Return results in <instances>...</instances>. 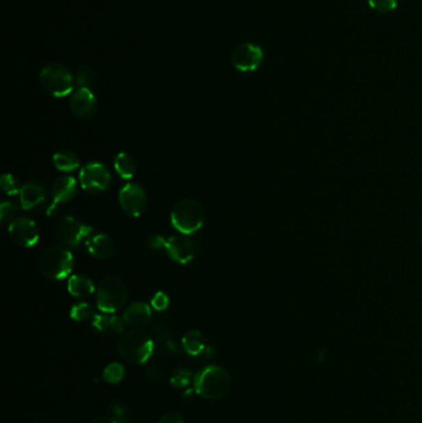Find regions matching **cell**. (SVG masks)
I'll return each instance as SVG.
<instances>
[{"instance_id":"d4e9b609","label":"cell","mask_w":422,"mask_h":423,"mask_svg":"<svg viewBox=\"0 0 422 423\" xmlns=\"http://www.w3.org/2000/svg\"><path fill=\"white\" fill-rule=\"evenodd\" d=\"M0 187H1L3 192L7 193L9 196H19L23 186L20 185L19 180L14 175L4 173L1 176V180H0Z\"/></svg>"},{"instance_id":"ba28073f","label":"cell","mask_w":422,"mask_h":423,"mask_svg":"<svg viewBox=\"0 0 422 423\" xmlns=\"http://www.w3.org/2000/svg\"><path fill=\"white\" fill-rule=\"evenodd\" d=\"M79 185L90 192H103L110 186V173L101 162H90L79 171Z\"/></svg>"},{"instance_id":"7c38bea8","label":"cell","mask_w":422,"mask_h":423,"mask_svg":"<svg viewBox=\"0 0 422 423\" xmlns=\"http://www.w3.org/2000/svg\"><path fill=\"white\" fill-rule=\"evenodd\" d=\"M70 108L78 119H90L97 110L96 96L90 88H78L71 94Z\"/></svg>"},{"instance_id":"4316f807","label":"cell","mask_w":422,"mask_h":423,"mask_svg":"<svg viewBox=\"0 0 422 423\" xmlns=\"http://www.w3.org/2000/svg\"><path fill=\"white\" fill-rule=\"evenodd\" d=\"M15 213H16V209H15L13 203L9 202V201H3L1 205H0V220H1V225H12L14 220H15L14 219Z\"/></svg>"},{"instance_id":"d6a6232c","label":"cell","mask_w":422,"mask_h":423,"mask_svg":"<svg viewBox=\"0 0 422 423\" xmlns=\"http://www.w3.org/2000/svg\"><path fill=\"white\" fill-rule=\"evenodd\" d=\"M159 423H184V420H182V417L179 416V413L170 412V413H166L165 416L161 417Z\"/></svg>"},{"instance_id":"7a4b0ae2","label":"cell","mask_w":422,"mask_h":423,"mask_svg":"<svg viewBox=\"0 0 422 423\" xmlns=\"http://www.w3.org/2000/svg\"><path fill=\"white\" fill-rule=\"evenodd\" d=\"M229 384V375L222 366H207L195 376V392L208 400L223 398Z\"/></svg>"},{"instance_id":"ac0fdd59","label":"cell","mask_w":422,"mask_h":423,"mask_svg":"<svg viewBox=\"0 0 422 423\" xmlns=\"http://www.w3.org/2000/svg\"><path fill=\"white\" fill-rule=\"evenodd\" d=\"M67 290L73 297L87 298L96 291V287L88 276L72 275L67 282Z\"/></svg>"},{"instance_id":"2e32d148","label":"cell","mask_w":422,"mask_h":423,"mask_svg":"<svg viewBox=\"0 0 422 423\" xmlns=\"http://www.w3.org/2000/svg\"><path fill=\"white\" fill-rule=\"evenodd\" d=\"M151 318V308L147 302L138 301L132 303L123 314L125 324L132 328L144 327Z\"/></svg>"},{"instance_id":"e575fe53","label":"cell","mask_w":422,"mask_h":423,"mask_svg":"<svg viewBox=\"0 0 422 423\" xmlns=\"http://www.w3.org/2000/svg\"><path fill=\"white\" fill-rule=\"evenodd\" d=\"M421 240H422V234H421Z\"/></svg>"},{"instance_id":"e0dca14e","label":"cell","mask_w":422,"mask_h":423,"mask_svg":"<svg viewBox=\"0 0 422 423\" xmlns=\"http://www.w3.org/2000/svg\"><path fill=\"white\" fill-rule=\"evenodd\" d=\"M92 326L101 333H122L125 322L113 313L96 314L92 321Z\"/></svg>"},{"instance_id":"836d02e7","label":"cell","mask_w":422,"mask_h":423,"mask_svg":"<svg viewBox=\"0 0 422 423\" xmlns=\"http://www.w3.org/2000/svg\"><path fill=\"white\" fill-rule=\"evenodd\" d=\"M90 423H115L114 420L112 417L108 416H99L93 418Z\"/></svg>"},{"instance_id":"5b68a950","label":"cell","mask_w":422,"mask_h":423,"mask_svg":"<svg viewBox=\"0 0 422 423\" xmlns=\"http://www.w3.org/2000/svg\"><path fill=\"white\" fill-rule=\"evenodd\" d=\"M128 298L127 286L122 279L108 276L99 282L96 290L97 307L103 313H115L122 309Z\"/></svg>"},{"instance_id":"ffe728a7","label":"cell","mask_w":422,"mask_h":423,"mask_svg":"<svg viewBox=\"0 0 422 423\" xmlns=\"http://www.w3.org/2000/svg\"><path fill=\"white\" fill-rule=\"evenodd\" d=\"M52 162L58 171H64V172H71L75 171L76 168L79 167L81 161L78 159L75 153L67 151V150H61L53 155Z\"/></svg>"},{"instance_id":"1f68e13d","label":"cell","mask_w":422,"mask_h":423,"mask_svg":"<svg viewBox=\"0 0 422 423\" xmlns=\"http://www.w3.org/2000/svg\"><path fill=\"white\" fill-rule=\"evenodd\" d=\"M149 246H150L151 249H153V251L162 249V248L166 246V239H164V238L160 237V235H155V237L150 239Z\"/></svg>"},{"instance_id":"d6986e66","label":"cell","mask_w":422,"mask_h":423,"mask_svg":"<svg viewBox=\"0 0 422 423\" xmlns=\"http://www.w3.org/2000/svg\"><path fill=\"white\" fill-rule=\"evenodd\" d=\"M86 245L90 255L97 259H107L113 254V243L106 234H97L88 239Z\"/></svg>"},{"instance_id":"7402d4cb","label":"cell","mask_w":422,"mask_h":423,"mask_svg":"<svg viewBox=\"0 0 422 423\" xmlns=\"http://www.w3.org/2000/svg\"><path fill=\"white\" fill-rule=\"evenodd\" d=\"M115 172L124 180H130L136 172V164L134 159L127 153H119L114 159Z\"/></svg>"},{"instance_id":"83f0119b","label":"cell","mask_w":422,"mask_h":423,"mask_svg":"<svg viewBox=\"0 0 422 423\" xmlns=\"http://www.w3.org/2000/svg\"><path fill=\"white\" fill-rule=\"evenodd\" d=\"M190 379H191V372L181 368L179 370H176V372H173L170 383H171L173 387L181 389V387H186L187 385L190 384Z\"/></svg>"},{"instance_id":"30bf717a","label":"cell","mask_w":422,"mask_h":423,"mask_svg":"<svg viewBox=\"0 0 422 423\" xmlns=\"http://www.w3.org/2000/svg\"><path fill=\"white\" fill-rule=\"evenodd\" d=\"M264 53L259 46L251 42H244L234 49L232 53V64L240 72H253L262 64Z\"/></svg>"},{"instance_id":"6da1fadb","label":"cell","mask_w":422,"mask_h":423,"mask_svg":"<svg viewBox=\"0 0 422 423\" xmlns=\"http://www.w3.org/2000/svg\"><path fill=\"white\" fill-rule=\"evenodd\" d=\"M38 266L42 275L49 280H64L70 276L75 257L69 249L60 245H53L42 251L38 259Z\"/></svg>"},{"instance_id":"277c9868","label":"cell","mask_w":422,"mask_h":423,"mask_svg":"<svg viewBox=\"0 0 422 423\" xmlns=\"http://www.w3.org/2000/svg\"><path fill=\"white\" fill-rule=\"evenodd\" d=\"M171 223L179 233L185 235L193 234L199 231L205 223V209L197 201H179L171 212Z\"/></svg>"},{"instance_id":"44dd1931","label":"cell","mask_w":422,"mask_h":423,"mask_svg":"<svg viewBox=\"0 0 422 423\" xmlns=\"http://www.w3.org/2000/svg\"><path fill=\"white\" fill-rule=\"evenodd\" d=\"M182 346L187 354L196 357L205 350V337L199 331H190L182 337Z\"/></svg>"},{"instance_id":"603a6c76","label":"cell","mask_w":422,"mask_h":423,"mask_svg":"<svg viewBox=\"0 0 422 423\" xmlns=\"http://www.w3.org/2000/svg\"><path fill=\"white\" fill-rule=\"evenodd\" d=\"M95 307L87 302H78L73 305L70 311V317L73 321L84 322L95 318Z\"/></svg>"},{"instance_id":"4dcf8cb0","label":"cell","mask_w":422,"mask_h":423,"mask_svg":"<svg viewBox=\"0 0 422 423\" xmlns=\"http://www.w3.org/2000/svg\"><path fill=\"white\" fill-rule=\"evenodd\" d=\"M110 411H112V415H113L112 418L114 420L115 423H132L129 420H127L125 411L121 405H114Z\"/></svg>"},{"instance_id":"8992f818","label":"cell","mask_w":422,"mask_h":423,"mask_svg":"<svg viewBox=\"0 0 422 423\" xmlns=\"http://www.w3.org/2000/svg\"><path fill=\"white\" fill-rule=\"evenodd\" d=\"M42 88L51 96L62 98L73 92L75 77L70 70L61 64H51L45 66L38 75Z\"/></svg>"},{"instance_id":"f546056e","label":"cell","mask_w":422,"mask_h":423,"mask_svg":"<svg viewBox=\"0 0 422 423\" xmlns=\"http://www.w3.org/2000/svg\"><path fill=\"white\" fill-rule=\"evenodd\" d=\"M150 303H151V307L153 309H156V311H165L169 307V305H170V298H169V296L165 292L158 291L153 296Z\"/></svg>"},{"instance_id":"484cf974","label":"cell","mask_w":422,"mask_h":423,"mask_svg":"<svg viewBox=\"0 0 422 423\" xmlns=\"http://www.w3.org/2000/svg\"><path fill=\"white\" fill-rule=\"evenodd\" d=\"M76 84L79 86V88H92L96 84V75L90 68H81L77 72Z\"/></svg>"},{"instance_id":"8fae6325","label":"cell","mask_w":422,"mask_h":423,"mask_svg":"<svg viewBox=\"0 0 422 423\" xmlns=\"http://www.w3.org/2000/svg\"><path fill=\"white\" fill-rule=\"evenodd\" d=\"M9 235L14 243L23 248H32L38 243L40 233L36 223L30 218L20 217L9 225Z\"/></svg>"},{"instance_id":"f1b7e54d","label":"cell","mask_w":422,"mask_h":423,"mask_svg":"<svg viewBox=\"0 0 422 423\" xmlns=\"http://www.w3.org/2000/svg\"><path fill=\"white\" fill-rule=\"evenodd\" d=\"M368 4L379 13H389L397 8V0H368Z\"/></svg>"},{"instance_id":"4fadbf2b","label":"cell","mask_w":422,"mask_h":423,"mask_svg":"<svg viewBox=\"0 0 422 423\" xmlns=\"http://www.w3.org/2000/svg\"><path fill=\"white\" fill-rule=\"evenodd\" d=\"M77 190L78 185L75 177L72 176H61L58 180L53 182L51 187L52 199H53V205L49 207L47 214L51 216L56 205H62L71 202L72 199L76 197Z\"/></svg>"},{"instance_id":"52a82bcc","label":"cell","mask_w":422,"mask_h":423,"mask_svg":"<svg viewBox=\"0 0 422 423\" xmlns=\"http://www.w3.org/2000/svg\"><path fill=\"white\" fill-rule=\"evenodd\" d=\"M92 233V227L84 225L72 216L58 219L53 228V234L58 242L70 248H77Z\"/></svg>"},{"instance_id":"9c48e42d","label":"cell","mask_w":422,"mask_h":423,"mask_svg":"<svg viewBox=\"0 0 422 423\" xmlns=\"http://www.w3.org/2000/svg\"><path fill=\"white\" fill-rule=\"evenodd\" d=\"M119 205L128 216L136 218L140 217L147 205V193L142 187L129 182L119 191Z\"/></svg>"},{"instance_id":"3957f363","label":"cell","mask_w":422,"mask_h":423,"mask_svg":"<svg viewBox=\"0 0 422 423\" xmlns=\"http://www.w3.org/2000/svg\"><path fill=\"white\" fill-rule=\"evenodd\" d=\"M118 352L132 364H144L153 352V342L149 334L134 329L123 334L118 342Z\"/></svg>"},{"instance_id":"5bb4252c","label":"cell","mask_w":422,"mask_h":423,"mask_svg":"<svg viewBox=\"0 0 422 423\" xmlns=\"http://www.w3.org/2000/svg\"><path fill=\"white\" fill-rule=\"evenodd\" d=\"M167 255L173 261L179 264H187L195 257V245L188 238L184 235H175L166 240Z\"/></svg>"},{"instance_id":"cb8c5ba5","label":"cell","mask_w":422,"mask_h":423,"mask_svg":"<svg viewBox=\"0 0 422 423\" xmlns=\"http://www.w3.org/2000/svg\"><path fill=\"white\" fill-rule=\"evenodd\" d=\"M124 375H125L124 366L119 363H112L104 369L102 378L108 384H118L122 381Z\"/></svg>"},{"instance_id":"9a60e30c","label":"cell","mask_w":422,"mask_h":423,"mask_svg":"<svg viewBox=\"0 0 422 423\" xmlns=\"http://www.w3.org/2000/svg\"><path fill=\"white\" fill-rule=\"evenodd\" d=\"M47 198L45 187L36 182H27L21 187L19 193L20 205L23 209H32L44 203Z\"/></svg>"}]
</instances>
